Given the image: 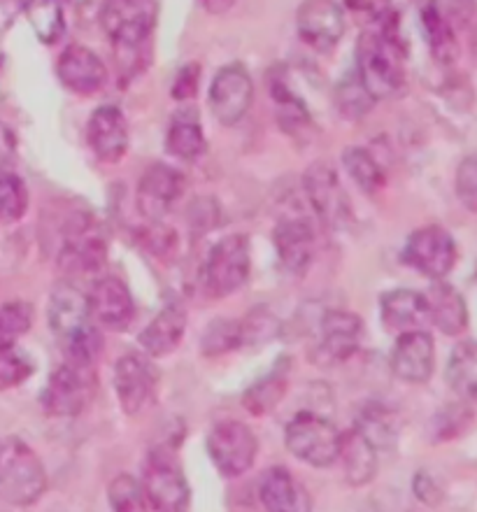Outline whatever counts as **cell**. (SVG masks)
Returning a JSON list of instances; mask_svg holds the SVG:
<instances>
[{"label":"cell","instance_id":"obj_1","mask_svg":"<svg viewBox=\"0 0 477 512\" xmlns=\"http://www.w3.org/2000/svg\"><path fill=\"white\" fill-rule=\"evenodd\" d=\"M47 322L54 336L66 347V359L75 364L94 366L101 352V333L89 312L87 294H82L75 284H56L47 303Z\"/></svg>","mask_w":477,"mask_h":512},{"label":"cell","instance_id":"obj_2","mask_svg":"<svg viewBox=\"0 0 477 512\" xmlns=\"http://www.w3.org/2000/svg\"><path fill=\"white\" fill-rule=\"evenodd\" d=\"M405 52L396 31L384 24L380 31H363L357 40V77L373 101H384L403 89Z\"/></svg>","mask_w":477,"mask_h":512},{"label":"cell","instance_id":"obj_3","mask_svg":"<svg viewBox=\"0 0 477 512\" xmlns=\"http://www.w3.org/2000/svg\"><path fill=\"white\" fill-rule=\"evenodd\" d=\"M45 492L47 471L35 450L17 436L0 440V499L26 508Z\"/></svg>","mask_w":477,"mask_h":512},{"label":"cell","instance_id":"obj_4","mask_svg":"<svg viewBox=\"0 0 477 512\" xmlns=\"http://www.w3.org/2000/svg\"><path fill=\"white\" fill-rule=\"evenodd\" d=\"M138 482L147 506L154 512H189L191 487L182 464L177 461L175 447H152L142 466V480Z\"/></svg>","mask_w":477,"mask_h":512},{"label":"cell","instance_id":"obj_5","mask_svg":"<svg viewBox=\"0 0 477 512\" xmlns=\"http://www.w3.org/2000/svg\"><path fill=\"white\" fill-rule=\"evenodd\" d=\"M108 233L89 212H75L61 231V250L56 261L66 275L98 273L108 261Z\"/></svg>","mask_w":477,"mask_h":512},{"label":"cell","instance_id":"obj_6","mask_svg":"<svg viewBox=\"0 0 477 512\" xmlns=\"http://www.w3.org/2000/svg\"><path fill=\"white\" fill-rule=\"evenodd\" d=\"M340 438L338 426L317 412H298L284 429L287 450L298 461L312 468H329L338 461Z\"/></svg>","mask_w":477,"mask_h":512},{"label":"cell","instance_id":"obj_7","mask_svg":"<svg viewBox=\"0 0 477 512\" xmlns=\"http://www.w3.org/2000/svg\"><path fill=\"white\" fill-rule=\"evenodd\" d=\"M96 391L94 366L75 364L68 361L61 364L47 380V387L40 394L42 412L49 417H77L87 408Z\"/></svg>","mask_w":477,"mask_h":512},{"label":"cell","instance_id":"obj_8","mask_svg":"<svg viewBox=\"0 0 477 512\" xmlns=\"http://www.w3.org/2000/svg\"><path fill=\"white\" fill-rule=\"evenodd\" d=\"M156 14V0H105L101 26L119 52H135L152 35Z\"/></svg>","mask_w":477,"mask_h":512},{"label":"cell","instance_id":"obj_9","mask_svg":"<svg viewBox=\"0 0 477 512\" xmlns=\"http://www.w3.org/2000/svg\"><path fill=\"white\" fill-rule=\"evenodd\" d=\"M208 454L212 464L224 478H240L252 468L259 443H256L254 431L247 424L236 419H222L212 426L208 433Z\"/></svg>","mask_w":477,"mask_h":512},{"label":"cell","instance_id":"obj_10","mask_svg":"<svg viewBox=\"0 0 477 512\" xmlns=\"http://www.w3.org/2000/svg\"><path fill=\"white\" fill-rule=\"evenodd\" d=\"M252 270V252H249V238L242 233H233L219 240L205 261V284L215 298L236 294L245 287Z\"/></svg>","mask_w":477,"mask_h":512},{"label":"cell","instance_id":"obj_11","mask_svg":"<svg viewBox=\"0 0 477 512\" xmlns=\"http://www.w3.org/2000/svg\"><path fill=\"white\" fill-rule=\"evenodd\" d=\"M303 187L308 203L326 229H347L352 222V208L336 168L324 161L312 163L303 175Z\"/></svg>","mask_w":477,"mask_h":512},{"label":"cell","instance_id":"obj_12","mask_svg":"<svg viewBox=\"0 0 477 512\" xmlns=\"http://www.w3.org/2000/svg\"><path fill=\"white\" fill-rule=\"evenodd\" d=\"M457 243L443 226H424L410 233L403 247V261L433 282L445 280L457 266Z\"/></svg>","mask_w":477,"mask_h":512},{"label":"cell","instance_id":"obj_13","mask_svg":"<svg viewBox=\"0 0 477 512\" xmlns=\"http://www.w3.org/2000/svg\"><path fill=\"white\" fill-rule=\"evenodd\" d=\"M296 31L315 52H333L345 35L343 7L336 0H305L296 12Z\"/></svg>","mask_w":477,"mask_h":512},{"label":"cell","instance_id":"obj_14","mask_svg":"<svg viewBox=\"0 0 477 512\" xmlns=\"http://www.w3.org/2000/svg\"><path fill=\"white\" fill-rule=\"evenodd\" d=\"M210 110L222 126H236L242 122L254 101V84L247 68L240 63L224 66L215 75L210 87Z\"/></svg>","mask_w":477,"mask_h":512},{"label":"cell","instance_id":"obj_15","mask_svg":"<svg viewBox=\"0 0 477 512\" xmlns=\"http://www.w3.org/2000/svg\"><path fill=\"white\" fill-rule=\"evenodd\" d=\"M363 322L347 310H329L319 322L315 359L322 364H343L359 350Z\"/></svg>","mask_w":477,"mask_h":512},{"label":"cell","instance_id":"obj_16","mask_svg":"<svg viewBox=\"0 0 477 512\" xmlns=\"http://www.w3.org/2000/svg\"><path fill=\"white\" fill-rule=\"evenodd\" d=\"M184 191V175L168 163H152L140 177L138 208L149 222H161Z\"/></svg>","mask_w":477,"mask_h":512},{"label":"cell","instance_id":"obj_17","mask_svg":"<svg viewBox=\"0 0 477 512\" xmlns=\"http://www.w3.org/2000/svg\"><path fill=\"white\" fill-rule=\"evenodd\" d=\"M115 394L126 415H138L149 405L156 389V371L145 354H124L115 364Z\"/></svg>","mask_w":477,"mask_h":512},{"label":"cell","instance_id":"obj_18","mask_svg":"<svg viewBox=\"0 0 477 512\" xmlns=\"http://www.w3.org/2000/svg\"><path fill=\"white\" fill-rule=\"evenodd\" d=\"M87 301L94 324L108 331H124L131 326L135 317V303L131 291L119 277L103 275L101 280H96L87 294Z\"/></svg>","mask_w":477,"mask_h":512},{"label":"cell","instance_id":"obj_19","mask_svg":"<svg viewBox=\"0 0 477 512\" xmlns=\"http://www.w3.org/2000/svg\"><path fill=\"white\" fill-rule=\"evenodd\" d=\"M389 366L398 380L410 384L429 382L433 368H436V345H433L431 333L422 329L398 336L394 350H391Z\"/></svg>","mask_w":477,"mask_h":512},{"label":"cell","instance_id":"obj_20","mask_svg":"<svg viewBox=\"0 0 477 512\" xmlns=\"http://www.w3.org/2000/svg\"><path fill=\"white\" fill-rule=\"evenodd\" d=\"M56 75L68 91L77 96H94L108 82V68L94 49L70 45L56 61Z\"/></svg>","mask_w":477,"mask_h":512},{"label":"cell","instance_id":"obj_21","mask_svg":"<svg viewBox=\"0 0 477 512\" xmlns=\"http://www.w3.org/2000/svg\"><path fill=\"white\" fill-rule=\"evenodd\" d=\"M273 245L287 273L305 275L315 259V229L305 217H284L273 231Z\"/></svg>","mask_w":477,"mask_h":512},{"label":"cell","instance_id":"obj_22","mask_svg":"<svg viewBox=\"0 0 477 512\" xmlns=\"http://www.w3.org/2000/svg\"><path fill=\"white\" fill-rule=\"evenodd\" d=\"M87 140L98 161L117 163L128 152V124L117 105H101L91 112Z\"/></svg>","mask_w":477,"mask_h":512},{"label":"cell","instance_id":"obj_23","mask_svg":"<svg viewBox=\"0 0 477 512\" xmlns=\"http://www.w3.org/2000/svg\"><path fill=\"white\" fill-rule=\"evenodd\" d=\"M380 319L384 329L403 336L410 331H422L429 324L426 298L415 289H391L380 296Z\"/></svg>","mask_w":477,"mask_h":512},{"label":"cell","instance_id":"obj_24","mask_svg":"<svg viewBox=\"0 0 477 512\" xmlns=\"http://www.w3.org/2000/svg\"><path fill=\"white\" fill-rule=\"evenodd\" d=\"M259 499L266 512H312L315 508L308 489L282 466L268 468L263 473L259 482Z\"/></svg>","mask_w":477,"mask_h":512},{"label":"cell","instance_id":"obj_25","mask_svg":"<svg viewBox=\"0 0 477 512\" xmlns=\"http://www.w3.org/2000/svg\"><path fill=\"white\" fill-rule=\"evenodd\" d=\"M187 333V312L180 303H168L138 336V345L145 357L161 359L173 354Z\"/></svg>","mask_w":477,"mask_h":512},{"label":"cell","instance_id":"obj_26","mask_svg":"<svg viewBox=\"0 0 477 512\" xmlns=\"http://www.w3.org/2000/svg\"><path fill=\"white\" fill-rule=\"evenodd\" d=\"M429 322L438 326L445 336H459L468 329V305L459 289L447 282H433L431 289L424 294Z\"/></svg>","mask_w":477,"mask_h":512},{"label":"cell","instance_id":"obj_27","mask_svg":"<svg viewBox=\"0 0 477 512\" xmlns=\"http://www.w3.org/2000/svg\"><path fill=\"white\" fill-rule=\"evenodd\" d=\"M338 461H343L347 482L352 487H363L375 480L377 466H380V454L375 452V447L359 431L352 429L340 438Z\"/></svg>","mask_w":477,"mask_h":512},{"label":"cell","instance_id":"obj_28","mask_svg":"<svg viewBox=\"0 0 477 512\" xmlns=\"http://www.w3.org/2000/svg\"><path fill=\"white\" fill-rule=\"evenodd\" d=\"M166 149L170 156L182 161H196L208 152V140H205L203 126L198 122L196 112L182 110L173 117L166 135Z\"/></svg>","mask_w":477,"mask_h":512},{"label":"cell","instance_id":"obj_29","mask_svg":"<svg viewBox=\"0 0 477 512\" xmlns=\"http://www.w3.org/2000/svg\"><path fill=\"white\" fill-rule=\"evenodd\" d=\"M352 429L359 431L361 436L375 447L377 454L394 450L398 438V424L394 415H391L387 408H382L380 403H368L366 408L359 412Z\"/></svg>","mask_w":477,"mask_h":512},{"label":"cell","instance_id":"obj_30","mask_svg":"<svg viewBox=\"0 0 477 512\" xmlns=\"http://www.w3.org/2000/svg\"><path fill=\"white\" fill-rule=\"evenodd\" d=\"M445 378L452 391H457L466 401H473L477 394V347L473 340H464L450 352Z\"/></svg>","mask_w":477,"mask_h":512},{"label":"cell","instance_id":"obj_31","mask_svg":"<svg viewBox=\"0 0 477 512\" xmlns=\"http://www.w3.org/2000/svg\"><path fill=\"white\" fill-rule=\"evenodd\" d=\"M422 26L426 42H429L431 52L438 61L450 63L457 59V35H454V28L450 26V21H447L443 10H440L436 3H429L422 10Z\"/></svg>","mask_w":477,"mask_h":512},{"label":"cell","instance_id":"obj_32","mask_svg":"<svg viewBox=\"0 0 477 512\" xmlns=\"http://www.w3.org/2000/svg\"><path fill=\"white\" fill-rule=\"evenodd\" d=\"M26 17L42 45H56L66 33L61 0H31L26 7Z\"/></svg>","mask_w":477,"mask_h":512},{"label":"cell","instance_id":"obj_33","mask_svg":"<svg viewBox=\"0 0 477 512\" xmlns=\"http://www.w3.org/2000/svg\"><path fill=\"white\" fill-rule=\"evenodd\" d=\"M284 391H287V368L277 366L273 373L252 384V387L245 391L242 405H245L247 412H252V415H266V412L277 408Z\"/></svg>","mask_w":477,"mask_h":512},{"label":"cell","instance_id":"obj_34","mask_svg":"<svg viewBox=\"0 0 477 512\" xmlns=\"http://www.w3.org/2000/svg\"><path fill=\"white\" fill-rule=\"evenodd\" d=\"M333 105H336L338 115L343 119H361L366 117L370 110H373L375 101L370 98V94L363 87L361 80L357 77V73H347L343 80L336 84V89H333Z\"/></svg>","mask_w":477,"mask_h":512},{"label":"cell","instance_id":"obj_35","mask_svg":"<svg viewBox=\"0 0 477 512\" xmlns=\"http://www.w3.org/2000/svg\"><path fill=\"white\" fill-rule=\"evenodd\" d=\"M343 163L347 175L352 177V182L357 184L361 191L366 194H375L377 189L384 187V173L380 163L373 159V154L368 149L361 147H350L343 152Z\"/></svg>","mask_w":477,"mask_h":512},{"label":"cell","instance_id":"obj_36","mask_svg":"<svg viewBox=\"0 0 477 512\" xmlns=\"http://www.w3.org/2000/svg\"><path fill=\"white\" fill-rule=\"evenodd\" d=\"M238 347H242L240 319L219 317L205 326L201 338V352L205 357H222V354H229Z\"/></svg>","mask_w":477,"mask_h":512},{"label":"cell","instance_id":"obj_37","mask_svg":"<svg viewBox=\"0 0 477 512\" xmlns=\"http://www.w3.org/2000/svg\"><path fill=\"white\" fill-rule=\"evenodd\" d=\"M28 210V189L19 175L0 170V219L19 222Z\"/></svg>","mask_w":477,"mask_h":512},{"label":"cell","instance_id":"obj_38","mask_svg":"<svg viewBox=\"0 0 477 512\" xmlns=\"http://www.w3.org/2000/svg\"><path fill=\"white\" fill-rule=\"evenodd\" d=\"M33 326V305L26 301H10L0 305V347L14 345Z\"/></svg>","mask_w":477,"mask_h":512},{"label":"cell","instance_id":"obj_39","mask_svg":"<svg viewBox=\"0 0 477 512\" xmlns=\"http://www.w3.org/2000/svg\"><path fill=\"white\" fill-rule=\"evenodd\" d=\"M35 373L31 357L19 350L17 343L0 347V391L24 384Z\"/></svg>","mask_w":477,"mask_h":512},{"label":"cell","instance_id":"obj_40","mask_svg":"<svg viewBox=\"0 0 477 512\" xmlns=\"http://www.w3.org/2000/svg\"><path fill=\"white\" fill-rule=\"evenodd\" d=\"M108 499L112 512H149L140 482L128 473H121L110 482Z\"/></svg>","mask_w":477,"mask_h":512},{"label":"cell","instance_id":"obj_41","mask_svg":"<svg viewBox=\"0 0 477 512\" xmlns=\"http://www.w3.org/2000/svg\"><path fill=\"white\" fill-rule=\"evenodd\" d=\"M280 331V322L273 312L266 308H254L249 310L245 319H240V333H242V347L245 345H266L268 340H273Z\"/></svg>","mask_w":477,"mask_h":512},{"label":"cell","instance_id":"obj_42","mask_svg":"<svg viewBox=\"0 0 477 512\" xmlns=\"http://www.w3.org/2000/svg\"><path fill=\"white\" fill-rule=\"evenodd\" d=\"M457 196L468 212L477 210V159L466 156L457 170Z\"/></svg>","mask_w":477,"mask_h":512},{"label":"cell","instance_id":"obj_43","mask_svg":"<svg viewBox=\"0 0 477 512\" xmlns=\"http://www.w3.org/2000/svg\"><path fill=\"white\" fill-rule=\"evenodd\" d=\"M187 222L194 233H208L219 224V205L212 198H196L189 205Z\"/></svg>","mask_w":477,"mask_h":512},{"label":"cell","instance_id":"obj_44","mask_svg":"<svg viewBox=\"0 0 477 512\" xmlns=\"http://www.w3.org/2000/svg\"><path fill=\"white\" fill-rule=\"evenodd\" d=\"M454 424H459L461 429H466V426L471 424V412H468L466 408H461V405H459V408H457V405H452V408L440 412L436 422H433V429H436V440H445L447 429H450V426H452V438L459 436L461 431Z\"/></svg>","mask_w":477,"mask_h":512},{"label":"cell","instance_id":"obj_45","mask_svg":"<svg viewBox=\"0 0 477 512\" xmlns=\"http://www.w3.org/2000/svg\"><path fill=\"white\" fill-rule=\"evenodd\" d=\"M198 82H201V66H198V63H189V66H184L180 73H177L175 84H173L175 101H187V98H194Z\"/></svg>","mask_w":477,"mask_h":512},{"label":"cell","instance_id":"obj_46","mask_svg":"<svg viewBox=\"0 0 477 512\" xmlns=\"http://www.w3.org/2000/svg\"><path fill=\"white\" fill-rule=\"evenodd\" d=\"M415 494L419 496V501L429 503V506H438L443 501V492H440V485L433 478H429V473H419L415 478Z\"/></svg>","mask_w":477,"mask_h":512},{"label":"cell","instance_id":"obj_47","mask_svg":"<svg viewBox=\"0 0 477 512\" xmlns=\"http://www.w3.org/2000/svg\"><path fill=\"white\" fill-rule=\"evenodd\" d=\"M347 7L357 14H366L370 19H382L389 14L391 0H345Z\"/></svg>","mask_w":477,"mask_h":512},{"label":"cell","instance_id":"obj_48","mask_svg":"<svg viewBox=\"0 0 477 512\" xmlns=\"http://www.w3.org/2000/svg\"><path fill=\"white\" fill-rule=\"evenodd\" d=\"M198 3H201L203 10H208L210 14H224L236 5V0H198Z\"/></svg>","mask_w":477,"mask_h":512},{"label":"cell","instance_id":"obj_49","mask_svg":"<svg viewBox=\"0 0 477 512\" xmlns=\"http://www.w3.org/2000/svg\"><path fill=\"white\" fill-rule=\"evenodd\" d=\"M0 3H7V0H0Z\"/></svg>","mask_w":477,"mask_h":512},{"label":"cell","instance_id":"obj_50","mask_svg":"<svg viewBox=\"0 0 477 512\" xmlns=\"http://www.w3.org/2000/svg\"><path fill=\"white\" fill-rule=\"evenodd\" d=\"M61 3H63V0H61Z\"/></svg>","mask_w":477,"mask_h":512}]
</instances>
